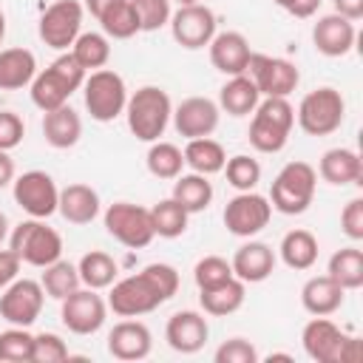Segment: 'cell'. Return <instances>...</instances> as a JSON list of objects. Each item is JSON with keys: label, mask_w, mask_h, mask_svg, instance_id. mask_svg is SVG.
<instances>
[{"label": "cell", "mask_w": 363, "mask_h": 363, "mask_svg": "<svg viewBox=\"0 0 363 363\" xmlns=\"http://www.w3.org/2000/svg\"><path fill=\"white\" fill-rule=\"evenodd\" d=\"M318 173L323 182L335 184V187H343V184H360L363 179V164H360V156L352 150V147H332L320 156V164H318Z\"/></svg>", "instance_id": "d4e9b609"}, {"label": "cell", "mask_w": 363, "mask_h": 363, "mask_svg": "<svg viewBox=\"0 0 363 363\" xmlns=\"http://www.w3.org/2000/svg\"><path fill=\"white\" fill-rule=\"evenodd\" d=\"M244 281H238L235 275L224 284H216L210 289H199V303L204 309V315H216V318H227L233 312H238L244 306Z\"/></svg>", "instance_id": "f1b7e54d"}, {"label": "cell", "mask_w": 363, "mask_h": 363, "mask_svg": "<svg viewBox=\"0 0 363 363\" xmlns=\"http://www.w3.org/2000/svg\"><path fill=\"white\" fill-rule=\"evenodd\" d=\"M295 125V108L286 96H264L252 111L250 122V145L258 153H278L286 147Z\"/></svg>", "instance_id": "3957f363"}, {"label": "cell", "mask_w": 363, "mask_h": 363, "mask_svg": "<svg viewBox=\"0 0 363 363\" xmlns=\"http://www.w3.org/2000/svg\"><path fill=\"white\" fill-rule=\"evenodd\" d=\"M11 182H14V159L9 156V150H0V190Z\"/></svg>", "instance_id": "f5cc1de1"}, {"label": "cell", "mask_w": 363, "mask_h": 363, "mask_svg": "<svg viewBox=\"0 0 363 363\" xmlns=\"http://www.w3.org/2000/svg\"><path fill=\"white\" fill-rule=\"evenodd\" d=\"M346 289L337 286L329 275H315L301 286V303L309 315H332L343 306Z\"/></svg>", "instance_id": "484cf974"}, {"label": "cell", "mask_w": 363, "mask_h": 363, "mask_svg": "<svg viewBox=\"0 0 363 363\" xmlns=\"http://www.w3.org/2000/svg\"><path fill=\"white\" fill-rule=\"evenodd\" d=\"M125 116L130 133L139 142H156L167 130V122L173 116V102L167 91H162L159 85H142L136 94L128 96Z\"/></svg>", "instance_id": "7a4b0ae2"}, {"label": "cell", "mask_w": 363, "mask_h": 363, "mask_svg": "<svg viewBox=\"0 0 363 363\" xmlns=\"http://www.w3.org/2000/svg\"><path fill=\"white\" fill-rule=\"evenodd\" d=\"M40 284H43L45 295L54 298V301H62V298H68L71 292H77V289L82 286L77 264L62 261V258H57L54 264L43 267V278H40Z\"/></svg>", "instance_id": "8d00e7d4"}, {"label": "cell", "mask_w": 363, "mask_h": 363, "mask_svg": "<svg viewBox=\"0 0 363 363\" xmlns=\"http://www.w3.org/2000/svg\"><path fill=\"white\" fill-rule=\"evenodd\" d=\"M258 102H261V94L247 74L230 77L218 91V108L227 111L230 116H250L258 108Z\"/></svg>", "instance_id": "83f0119b"}, {"label": "cell", "mask_w": 363, "mask_h": 363, "mask_svg": "<svg viewBox=\"0 0 363 363\" xmlns=\"http://www.w3.org/2000/svg\"><path fill=\"white\" fill-rule=\"evenodd\" d=\"M31 352H34V335L28 332V326H11L0 332V360L31 363Z\"/></svg>", "instance_id": "60d3db41"}, {"label": "cell", "mask_w": 363, "mask_h": 363, "mask_svg": "<svg viewBox=\"0 0 363 363\" xmlns=\"http://www.w3.org/2000/svg\"><path fill=\"white\" fill-rule=\"evenodd\" d=\"M318 187V170L309 162H289L278 170L272 190H269V204L272 210L284 216H301L309 210Z\"/></svg>", "instance_id": "5b68a950"}, {"label": "cell", "mask_w": 363, "mask_h": 363, "mask_svg": "<svg viewBox=\"0 0 363 363\" xmlns=\"http://www.w3.org/2000/svg\"><path fill=\"white\" fill-rule=\"evenodd\" d=\"M170 34L187 51L210 45V40L216 37V14H213V9H207L204 3L179 6L170 14Z\"/></svg>", "instance_id": "9a60e30c"}, {"label": "cell", "mask_w": 363, "mask_h": 363, "mask_svg": "<svg viewBox=\"0 0 363 363\" xmlns=\"http://www.w3.org/2000/svg\"><path fill=\"white\" fill-rule=\"evenodd\" d=\"M230 267H233V275L238 281H244V284H261L275 269V252L264 241H247V244H241L235 250Z\"/></svg>", "instance_id": "7402d4cb"}, {"label": "cell", "mask_w": 363, "mask_h": 363, "mask_svg": "<svg viewBox=\"0 0 363 363\" xmlns=\"http://www.w3.org/2000/svg\"><path fill=\"white\" fill-rule=\"evenodd\" d=\"M267 360H269V363H272V360H292V354H281V352H275V354H269Z\"/></svg>", "instance_id": "9f6ffc18"}, {"label": "cell", "mask_w": 363, "mask_h": 363, "mask_svg": "<svg viewBox=\"0 0 363 363\" xmlns=\"http://www.w3.org/2000/svg\"><path fill=\"white\" fill-rule=\"evenodd\" d=\"M57 213L71 224H91L99 216V193L91 184H68L60 190Z\"/></svg>", "instance_id": "cb8c5ba5"}, {"label": "cell", "mask_w": 363, "mask_h": 363, "mask_svg": "<svg viewBox=\"0 0 363 363\" xmlns=\"http://www.w3.org/2000/svg\"><path fill=\"white\" fill-rule=\"evenodd\" d=\"M230 278H233V267H230V261L221 258V255H204V258L196 261V267H193V281H196L199 289H210V286L224 284V281H230Z\"/></svg>", "instance_id": "7bdbcfd3"}, {"label": "cell", "mask_w": 363, "mask_h": 363, "mask_svg": "<svg viewBox=\"0 0 363 363\" xmlns=\"http://www.w3.org/2000/svg\"><path fill=\"white\" fill-rule=\"evenodd\" d=\"M326 275L343 289H360L363 286V252L357 247H343L332 252Z\"/></svg>", "instance_id": "e575fe53"}, {"label": "cell", "mask_w": 363, "mask_h": 363, "mask_svg": "<svg viewBox=\"0 0 363 363\" xmlns=\"http://www.w3.org/2000/svg\"><path fill=\"white\" fill-rule=\"evenodd\" d=\"M318 9H320V0H289V6H286V11L292 17H301V20L312 17Z\"/></svg>", "instance_id": "816d5d0a"}, {"label": "cell", "mask_w": 363, "mask_h": 363, "mask_svg": "<svg viewBox=\"0 0 363 363\" xmlns=\"http://www.w3.org/2000/svg\"><path fill=\"white\" fill-rule=\"evenodd\" d=\"M71 54L74 60L85 68V71H96V68H105L108 60H111V43L105 34H96V31H79V37L74 40L71 45Z\"/></svg>", "instance_id": "f35d334b"}, {"label": "cell", "mask_w": 363, "mask_h": 363, "mask_svg": "<svg viewBox=\"0 0 363 363\" xmlns=\"http://www.w3.org/2000/svg\"><path fill=\"white\" fill-rule=\"evenodd\" d=\"M108 3H111V0H85V6H82V9H88L94 17H99V14H102V9H105Z\"/></svg>", "instance_id": "db71d44e"}, {"label": "cell", "mask_w": 363, "mask_h": 363, "mask_svg": "<svg viewBox=\"0 0 363 363\" xmlns=\"http://www.w3.org/2000/svg\"><path fill=\"white\" fill-rule=\"evenodd\" d=\"M153 349V335L142 320H119L108 332V352L116 360H145Z\"/></svg>", "instance_id": "ffe728a7"}, {"label": "cell", "mask_w": 363, "mask_h": 363, "mask_svg": "<svg viewBox=\"0 0 363 363\" xmlns=\"http://www.w3.org/2000/svg\"><path fill=\"white\" fill-rule=\"evenodd\" d=\"M60 318L62 326L74 335H94L102 329L105 318H108V301L99 295V289H77L68 298L60 301Z\"/></svg>", "instance_id": "8fae6325"}, {"label": "cell", "mask_w": 363, "mask_h": 363, "mask_svg": "<svg viewBox=\"0 0 363 363\" xmlns=\"http://www.w3.org/2000/svg\"><path fill=\"white\" fill-rule=\"evenodd\" d=\"M340 227L352 241L363 238V199H352L340 213Z\"/></svg>", "instance_id": "c3c4849f"}, {"label": "cell", "mask_w": 363, "mask_h": 363, "mask_svg": "<svg viewBox=\"0 0 363 363\" xmlns=\"http://www.w3.org/2000/svg\"><path fill=\"white\" fill-rule=\"evenodd\" d=\"M20 264H23V261H20L11 250H0V289H3V286H9V284L17 278Z\"/></svg>", "instance_id": "681fc988"}, {"label": "cell", "mask_w": 363, "mask_h": 363, "mask_svg": "<svg viewBox=\"0 0 363 363\" xmlns=\"http://www.w3.org/2000/svg\"><path fill=\"white\" fill-rule=\"evenodd\" d=\"M6 235H9V218H6V213H0V244L6 241Z\"/></svg>", "instance_id": "11a10c76"}, {"label": "cell", "mask_w": 363, "mask_h": 363, "mask_svg": "<svg viewBox=\"0 0 363 363\" xmlns=\"http://www.w3.org/2000/svg\"><path fill=\"white\" fill-rule=\"evenodd\" d=\"M3 37H6V17H3V11H0V43H3Z\"/></svg>", "instance_id": "6f0895ef"}, {"label": "cell", "mask_w": 363, "mask_h": 363, "mask_svg": "<svg viewBox=\"0 0 363 363\" xmlns=\"http://www.w3.org/2000/svg\"><path fill=\"white\" fill-rule=\"evenodd\" d=\"M281 261L289 269H309L318 261V238L309 230H289L281 238Z\"/></svg>", "instance_id": "836d02e7"}, {"label": "cell", "mask_w": 363, "mask_h": 363, "mask_svg": "<svg viewBox=\"0 0 363 363\" xmlns=\"http://www.w3.org/2000/svg\"><path fill=\"white\" fill-rule=\"evenodd\" d=\"M77 269H79L82 286H88V289H108V286L116 281V272H119V269H116V261H113L108 252H102V250L85 252V255L79 258Z\"/></svg>", "instance_id": "d590c367"}, {"label": "cell", "mask_w": 363, "mask_h": 363, "mask_svg": "<svg viewBox=\"0 0 363 363\" xmlns=\"http://www.w3.org/2000/svg\"><path fill=\"white\" fill-rule=\"evenodd\" d=\"M43 301H45V289L40 281L14 278L9 286H3L0 318L11 326H31L43 312Z\"/></svg>", "instance_id": "4fadbf2b"}, {"label": "cell", "mask_w": 363, "mask_h": 363, "mask_svg": "<svg viewBox=\"0 0 363 363\" xmlns=\"http://www.w3.org/2000/svg\"><path fill=\"white\" fill-rule=\"evenodd\" d=\"M37 60L28 48H0V91H20L31 85Z\"/></svg>", "instance_id": "4316f807"}, {"label": "cell", "mask_w": 363, "mask_h": 363, "mask_svg": "<svg viewBox=\"0 0 363 363\" xmlns=\"http://www.w3.org/2000/svg\"><path fill=\"white\" fill-rule=\"evenodd\" d=\"M96 20H99L102 31L108 37H113V40H130L133 34L142 31L139 28V17H136V9H133L130 0H111Z\"/></svg>", "instance_id": "1f68e13d"}, {"label": "cell", "mask_w": 363, "mask_h": 363, "mask_svg": "<svg viewBox=\"0 0 363 363\" xmlns=\"http://www.w3.org/2000/svg\"><path fill=\"white\" fill-rule=\"evenodd\" d=\"M303 352L318 363H357L360 360V340L340 332L326 315H315L301 332Z\"/></svg>", "instance_id": "277c9868"}, {"label": "cell", "mask_w": 363, "mask_h": 363, "mask_svg": "<svg viewBox=\"0 0 363 363\" xmlns=\"http://www.w3.org/2000/svg\"><path fill=\"white\" fill-rule=\"evenodd\" d=\"M14 201L31 218H48L57 213L60 190L45 170H28L14 179Z\"/></svg>", "instance_id": "2e32d148"}, {"label": "cell", "mask_w": 363, "mask_h": 363, "mask_svg": "<svg viewBox=\"0 0 363 363\" xmlns=\"http://www.w3.org/2000/svg\"><path fill=\"white\" fill-rule=\"evenodd\" d=\"M272 218V204L267 196H258L252 190L238 193L224 207V227L238 238H252L261 233Z\"/></svg>", "instance_id": "5bb4252c"}, {"label": "cell", "mask_w": 363, "mask_h": 363, "mask_svg": "<svg viewBox=\"0 0 363 363\" xmlns=\"http://www.w3.org/2000/svg\"><path fill=\"white\" fill-rule=\"evenodd\" d=\"M179 289V272L170 264H147L142 272L111 284L108 309L119 318H139L159 309Z\"/></svg>", "instance_id": "6da1fadb"}, {"label": "cell", "mask_w": 363, "mask_h": 363, "mask_svg": "<svg viewBox=\"0 0 363 363\" xmlns=\"http://www.w3.org/2000/svg\"><path fill=\"white\" fill-rule=\"evenodd\" d=\"M210 337V326H207V318L201 312H193V309H184V312H176L167 318V326H164V340L173 352L179 354H196Z\"/></svg>", "instance_id": "ac0fdd59"}, {"label": "cell", "mask_w": 363, "mask_h": 363, "mask_svg": "<svg viewBox=\"0 0 363 363\" xmlns=\"http://www.w3.org/2000/svg\"><path fill=\"white\" fill-rule=\"evenodd\" d=\"M187 218H190V213L173 196L162 199L156 207H150V224L159 238H179L187 230Z\"/></svg>", "instance_id": "74e56055"}, {"label": "cell", "mask_w": 363, "mask_h": 363, "mask_svg": "<svg viewBox=\"0 0 363 363\" xmlns=\"http://www.w3.org/2000/svg\"><path fill=\"white\" fill-rule=\"evenodd\" d=\"M224 173H227V184L235 187L238 193L255 190V184L261 182V164L247 153H238V156L227 159L224 162Z\"/></svg>", "instance_id": "b9f144b4"}, {"label": "cell", "mask_w": 363, "mask_h": 363, "mask_svg": "<svg viewBox=\"0 0 363 363\" xmlns=\"http://www.w3.org/2000/svg\"><path fill=\"white\" fill-rule=\"evenodd\" d=\"M179 6H190V3H199V0H176Z\"/></svg>", "instance_id": "680465c9"}, {"label": "cell", "mask_w": 363, "mask_h": 363, "mask_svg": "<svg viewBox=\"0 0 363 363\" xmlns=\"http://www.w3.org/2000/svg\"><path fill=\"white\" fill-rule=\"evenodd\" d=\"M275 3H278L281 9H286V6H289V0H275Z\"/></svg>", "instance_id": "91938a15"}, {"label": "cell", "mask_w": 363, "mask_h": 363, "mask_svg": "<svg viewBox=\"0 0 363 363\" xmlns=\"http://www.w3.org/2000/svg\"><path fill=\"white\" fill-rule=\"evenodd\" d=\"M105 230L130 250H142L156 238L150 224V210L130 201H116L105 210Z\"/></svg>", "instance_id": "9c48e42d"}, {"label": "cell", "mask_w": 363, "mask_h": 363, "mask_svg": "<svg viewBox=\"0 0 363 363\" xmlns=\"http://www.w3.org/2000/svg\"><path fill=\"white\" fill-rule=\"evenodd\" d=\"M26 136V125L14 111H0V150H14Z\"/></svg>", "instance_id": "7dc6e473"}, {"label": "cell", "mask_w": 363, "mask_h": 363, "mask_svg": "<svg viewBox=\"0 0 363 363\" xmlns=\"http://www.w3.org/2000/svg\"><path fill=\"white\" fill-rule=\"evenodd\" d=\"M298 125L303 133L309 136H329L335 133L340 125H343V116H346V102H343V94L337 88H315L309 91L301 105H298Z\"/></svg>", "instance_id": "52a82bcc"}, {"label": "cell", "mask_w": 363, "mask_h": 363, "mask_svg": "<svg viewBox=\"0 0 363 363\" xmlns=\"http://www.w3.org/2000/svg\"><path fill=\"white\" fill-rule=\"evenodd\" d=\"M82 3L79 0H57L40 17V40L48 48L68 51L82 28Z\"/></svg>", "instance_id": "7c38bea8"}, {"label": "cell", "mask_w": 363, "mask_h": 363, "mask_svg": "<svg viewBox=\"0 0 363 363\" xmlns=\"http://www.w3.org/2000/svg\"><path fill=\"white\" fill-rule=\"evenodd\" d=\"M82 94H85L88 113L96 122H113L119 113H125L128 88H125V79L111 68L91 71V77H85L82 82Z\"/></svg>", "instance_id": "ba28073f"}, {"label": "cell", "mask_w": 363, "mask_h": 363, "mask_svg": "<svg viewBox=\"0 0 363 363\" xmlns=\"http://www.w3.org/2000/svg\"><path fill=\"white\" fill-rule=\"evenodd\" d=\"M43 136L57 150L74 147L79 142V136H82V119H79V113L68 102L60 105V108H54V111H45V116H43Z\"/></svg>", "instance_id": "603a6c76"}, {"label": "cell", "mask_w": 363, "mask_h": 363, "mask_svg": "<svg viewBox=\"0 0 363 363\" xmlns=\"http://www.w3.org/2000/svg\"><path fill=\"white\" fill-rule=\"evenodd\" d=\"M184 164L193 170V173H201V176H213V173H221L224 170V162H227V153L224 147L210 139V136H201V139H187L184 145Z\"/></svg>", "instance_id": "f546056e"}, {"label": "cell", "mask_w": 363, "mask_h": 363, "mask_svg": "<svg viewBox=\"0 0 363 363\" xmlns=\"http://www.w3.org/2000/svg\"><path fill=\"white\" fill-rule=\"evenodd\" d=\"M210 62L216 71L235 77V74H247V62H250V40L241 31H221L210 40Z\"/></svg>", "instance_id": "44dd1931"}, {"label": "cell", "mask_w": 363, "mask_h": 363, "mask_svg": "<svg viewBox=\"0 0 363 363\" xmlns=\"http://www.w3.org/2000/svg\"><path fill=\"white\" fill-rule=\"evenodd\" d=\"M139 17L142 31H159L162 26L170 23V0H130Z\"/></svg>", "instance_id": "ee69618b"}, {"label": "cell", "mask_w": 363, "mask_h": 363, "mask_svg": "<svg viewBox=\"0 0 363 363\" xmlns=\"http://www.w3.org/2000/svg\"><path fill=\"white\" fill-rule=\"evenodd\" d=\"M173 128L184 139H201L210 136L218 128L221 108L207 96H187L173 108Z\"/></svg>", "instance_id": "e0dca14e"}, {"label": "cell", "mask_w": 363, "mask_h": 363, "mask_svg": "<svg viewBox=\"0 0 363 363\" xmlns=\"http://www.w3.org/2000/svg\"><path fill=\"white\" fill-rule=\"evenodd\" d=\"M74 94V88L48 65L45 71H40V74H34V79H31V102L45 113V111H54V108H60V105H65L68 102V96Z\"/></svg>", "instance_id": "4dcf8cb0"}, {"label": "cell", "mask_w": 363, "mask_h": 363, "mask_svg": "<svg viewBox=\"0 0 363 363\" xmlns=\"http://www.w3.org/2000/svg\"><path fill=\"white\" fill-rule=\"evenodd\" d=\"M145 162H147V170L156 179H176L182 173V167H184V153L173 142L156 139V142H150V150H147Z\"/></svg>", "instance_id": "ab89813d"}, {"label": "cell", "mask_w": 363, "mask_h": 363, "mask_svg": "<svg viewBox=\"0 0 363 363\" xmlns=\"http://www.w3.org/2000/svg\"><path fill=\"white\" fill-rule=\"evenodd\" d=\"M332 3H335V14H343L352 23L363 17V0H332Z\"/></svg>", "instance_id": "f907efd6"}, {"label": "cell", "mask_w": 363, "mask_h": 363, "mask_svg": "<svg viewBox=\"0 0 363 363\" xmlns=\"http://www.w3.org/2000/svg\"><path fill=\"white\" fill-rule=\"evenodd\" d=\"M9 250L28 267H48L62 255V238L54 227H48L43 218L20 221L11 230Z\"/></svg>", "instance_id": "8992f818"}, {"label": "cell", "mask_w": 363, "mask_h": 363, "mask_svg": "<svg viewBox=\"0 0 363 363\" xmlns=\"http://www.w3.org/2000/svg\"><path fill=\"white\" fill-rule=\"evenodd\" d=\"M173 199L187 213H201L213 201V184L201 173H179L176 184H173Z\"/></svg>", "instance_id": "d6a6232c"}, {"label": "cell", "mask_w": 363, "mask_h": 363, "mask_svg": "<svg viewBox=\"0 0 363 363\" xmlns=\"http://www.w3.org/2000/svg\"><path fill=\"white\" fill-rule=\"evenodd\" d=\"M213 360L216 363H258V349L247 337H230L216 349Z\"/></svg>", "instance_id": "bcb514c9"}, {"label": "cell", "mask_w": 363, "mask_h": 363, "mask_svg": "<svg viewBox=\"0 0 363 363\" xmlns=\"http://www.w3.org/2000/svg\"><path fill=\"white\" fill-rule=\"evenodd\" d=\"M68 346L60 335L54 332H40L34 335V352H31V363H62L68 360Z\"/></svg>", "instance_id": "f6af8a7d"}, {"label": "cell", "mask_w": 363, "mask_h": 363, "mask_svg": "<svg viewBox=\"0 0 363 363\" xmlns=\"http://www.w3.org/2000/svg\"><path fill=\"white\" fill-rule=\"evenodd\" d=\"M354 23L343 14H323L312 28V43L323 57H346L354 48Z\"/></svg>", "instance_id": "d6986e66"}, {"label": "cell", "mask_w": 363, "mask_h": 363, "mask_svg": "<svg viewBox=\"0 0 363 363\" xmlns=\"http://www.w3.org/2000/svg\"><path fill=\"white\" fill-rule=\"evenodd\" d=\"M247 77L255 82L261 96H289L301 82V71L295 68V62L258 51L250 54Z\"/></svg>", "instance_id": "30bf717a"}]
</instances>
